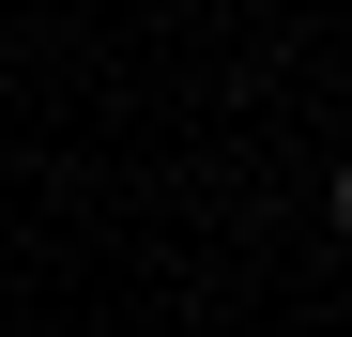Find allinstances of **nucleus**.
<instances>
[{"label":"nucleus","instance_id":"obj_1","mask_svg":"<svg viewBox=\"0 0 352 337\" xmlns=\"http://www.w3.org/2000/svg\"><path fill=\"white\" fill-rule=\"evenodd\" d=\"M322 215H337V230H352V168H337V199H322Z\"/></svg>","mask_w":352,"mask_h":337}]
</instances>
